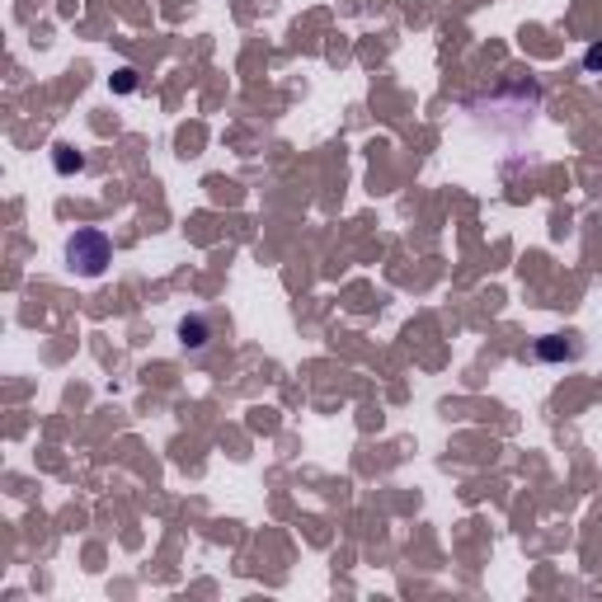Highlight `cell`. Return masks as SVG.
<instances>
[{
    "instance_id": "5",
    "label": "cell",
    "mask_w": 602,
    "mask_h": 602,
    "mask_svg": "<svg viewBox=\"0 0 602 602\" xmlns=\"http://www.w3.org/2000/svg\"><path fill=\"white\" fill-rule=\"evenodd\" d=\"M113 90H118V94H132V90H137V71L122 67V71L113 76Z\"/></svg>"
},
{
    "instance_id": "6",
    "label": "cell",
    "mask_w": 602,
    "mask_h": 602,
    "mask_svg": "<svg viewBox=\"0 0 602 602\" xmlns=\"http://www.w3.org/2000/svg\"><path fill=\"white\" fill-rule=\"evenodd\" d=\"M584 71H602V43H593V48L584 52Z\"/></svg>"
},
{
    "instance_id": "2",
    "label": "cell",
    "mask_w": 602,
    "mask_h": 602,
    "mask_svg": "<svg viewBox=\"0 0 602 602\" xmlns=\"http://www.w3.org/2000/svg\"><path fill=\"white\" fill-rule=\"evenodd\" d=\"M212 339H217V320L212 316H184L179 320V344L189 353H202Z\"/></svg>"
},
{
    "instance_id": "1",
    "label": "cell",
    "mask_w": 602,
    "mask_h": 602,
    "mask_svg": "<svg viewBox=\"0 0 602 602\" xmlns=\"http://www.w3.org/2000/svg\"><path fill=\"white\" fill-rule=\"evenodd\" d=\"M113 264V240L99 226H80L67 236V268L80 278H103V268Z\"/></svg>"
},
{
    "instance_id": "4",
    "label": "cell",
    "mask_w": 602,
    "mask_h": 602,
    "mask_svg": "<svg viewBox=\"0 0 602 602\" xmlns=\"http://www.w3.org/2000/svg\"><path fill=\"white\" fill-rule=\"evenodd\" d=\"M52 165H57V175H80V170H85V156L71 151V147H57Z\"/></svg>"
},
{
    "instance_id": "3",
    "label": "cell",
    "mask_w": 602,
    "mask_h": 602,
    "mask_svg": "<svg viewBox=\"0 0 602 602\" xmlns=\"http://www.w3.org/2000/svg\"><path fill=\"white\" fill-rule=\"evenodd\" d=\"M579 353H584V348H579L574 339H565V335H546L542 344H536V358H542V363H574Z\"/></svg>"
}]
</instances>
